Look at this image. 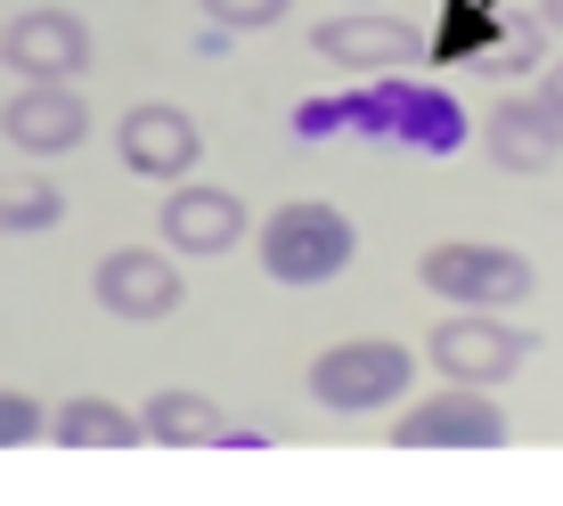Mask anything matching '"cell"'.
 Masks as SVG:
<instances>
[{
  "instance_id": "2",
  "label": "cell",
  "mask_w": 563,
  "mask_h": 506,
  "mask_svg": "<svg viewBox=\"0 0 563 506\" xmlns=\"http://www.w3.org/2000/svg\"><path fill=\"white\" fill-rule=\"evenodd\" d=\"M409 384H417V352L409 343H384V336H352V343L310 360V400L335 408V417L393 408V400H409Z\"/></svg>"
},
{
  "instance_id": "13",
  "label": "cell",
  "mask_w": 563,
  "mask_h": 506,
  "mask_svg": "<svg viewBox=\"0 0 563 506\" xmlns=\"http://www.w3.org/2000/svg\"><path fill=\"white\" fill-rule=\"evenodd\" d=\"M238 238H245V205L229 188H172V205H164L172 253H229Z\"/></svg>"
},
{
  "instance_id": "7",
  "label": "cell",
  "mask_w": 563,
  "mask_h": 506,
  "mask_svg": "<svg viewBox=\"0 0 563 506\" xmlns=\"http://www.w3.org/2000/svg\"><path fill=\"white\" fill-rule=\"evenodd\" d=\"M90 295H99V310H114V319L147 327V319H172L180 310V270L164 262V253L147 245H114L99 270H90Z\"/></svg>"
},
{
  "instance_id": "17",
  "label": "cell",
  "mask_w": 563,
  "mask_h": 506,
  "mask_svg": "<svg viewBox=\"0 0 563 506\" xmlns=\"http://www.w3.org/2000/svg\"><path fill=\"white\" fill-rule=\"evenodd\" d=\"M42 433H49L42 400H25V393H0V450H25V441H42Z\"/></svg>"
},
{
  "instance_id": "19",
  "label": "cell",
  "mask_w": 563,
  "mask_h": 506,
  "mask_svg": "<svg viewBox=\"0 0 563 506\" xmlns=\"http://www.w3.org/2000/svg\"><path fill=\"white\" fill-rule=\"evenodd\" d=\"M539 99H548V107H563V66H548V82H539Z\"/></svg>"
},
{
  "instance_id": "14",
  "label": "cell",
  "mask_w": 563,
  "mask_h": 506,
  "mask_svg": "<svg viewBox=\"0 0 563 506\" xmlns=\"http://www.w3.org/2000/svg\"><path fill=\"white\" fill-rule=\"evenodd\" d=\"M49 441H57V450H140L147 417H140V408H123V400L74 393L66 408H49Z\"/></svg>"
},
{
  "instance_id": "3",
  "label": "cell",
  "mask_w": 563,
  "mask_h": 506,
  "mask_svg": "<svg viewBox=\"0 0 563 506\" xmlns=\"http://www.w3.org/2000/svg\"><path fill=\"white\" fill-rule=\"evenodd\" d=\"M352 253H360L352 212H335V205H319V197L278 205V212L262 221V270H269L278 286H319V278H335Z\"/></svg>"
},
{
  "instance_id": "6",
  "label": "cell",
  "mask_w": 563,
  "mask_h": 506,
  "mask_svg": "<svg viewBox=\"0 0 563 506\" xmlns=\"http://www.w3.org/2000/svg\"><path fill=\"white\" fill-rule=\"evenodd\" d=\"M507 441V408L482 400V384L417 400L409 417H393V450H498Z\"/></svg>"
},
{
  "instance_id": "4",
  "label": "cell",
  "mask_w": 563,
  "mask_h": 506,
  "mask_svg": "<svg viewBox=\"0 0 563 506\" xmlns=\"http://www.w3.org/2000/svg\"><path fill=\"white\" fill-rule=\"evenodd\" d=\"M417 278L433 295H450L457 310H507L531 295V262L515 245H474V238H450V245H424Z\"/></svg>"
},
{
  "instance_id": "10",
  "label": "cell",
  "mask_w": 563,
  "mask_h": 506,
  "mask_svg": "<svg viewBox=\"0 0 563 506\" xmlns=\"http://www.w3.org/2000/svg\"><path fill=\"white\" fill-rule=\"evenodd\" d=\"M482 147H490V164L507 172H548L563 155V107H548L531 90V99H498L482 114Z\"/></svg>"
},
{
  "instance_id": "5",
  "label": "cell",
  "mask_w": 563,
  "mask_h": 506,
  "mask_svg": "<svg viewBox=\"0 0 563 506\" xmlns=\"http://www.w3.org/2000/svg\"><path fill=\"white\" fill-rule=\"evenodd\" d=\"M433 367L450 384H482V393H490V384H507L522 360H531V336H515V327H498L490 310H457V319H441L433 336Z\"/></svg>"
},
{
  "instance_id": "11",
  "label": "cell",
  "mask_w": 563,
  "mask_h": 506,
  "mask_svg": "<svg viewBox=\"0 0 563 506\" xmlns=\"http://www.w3.org/2000/svg\"><path fill=\"white\" fill-rule=\"evenodd\" d=\"M197 155H205V131L180 107H131L123 114V164L140 180H188Z\"/></svg>"
},
{
  "instance_id": "20",
  "label": "cell",
  "mask_w": 563,
  "mask_h": 506,
  "mask_svg": "<svg viewBox=\"0 0 563 506\" xmlns=\"http://www.w3.org/2000/svg\"><path fill=\"white\" fill-rule=\"evenodd\" d=\"M539 25H555V33H563V0H539Z\"/></svg>"
},
{
  "instance_id": "15",
  "label": "cell",
  "mask_w": 563,
  "mask_h": 506,
  "mask_svg": "<svg viewBox=\"0 0 563 506\" xmlns=\"http://www.w3.org/2000/svg\"><path fill=\"white\" fill-rule=\"evenodd\" d=\"M147 441H164V450H212V441H245V433H229V417H221V400H205V393H147Z\"/></svg>"
},
{
  "instance_id": "18",
  "label": "cell",
  "mask_w": 563,
  "mask_h": 506,
  "mask_svg": "<svg viewBox=\"0 0 563 506\" xmlns=\"http://www.w3.org/2000/svg\"><path fill=\"white\" fill-rule=\"evenodd\" d=\"M205 16H212V25H229V33H254V25H278L286 0H205Z\"/></svg>"
},
{
  "instance_id": "9",
  "label": "cell",
  "mask_w": 563,
  "mask_h": 506,
  "mask_svg": "<svg viewBox=\"0 0 563 506\" xmlns=\"http://www.w3.org/2000/svg\"><path fill=\"white\" fill-rule=\"evenodd\" d=\"M0 131H9V147L25 155H66L90 140V107L74 82H25L9 107H0Z\"/></svg>"
},
{
  "instance_id": "12",
  "label": "cell",
  "mask_w": 563,
  "mask_h": 506,
  "mask_svg": "<svg viewBox=\"0 0 563 506\" xmlns=\"http://www.w3.org/2000/svg\"><path fill=\"white\" fill-rule=\"evenodd\" d=\"M310 50L335 57V66L376 74V66H409V57L424 50V33L409 25V16H327V25L310 33Z\"/></svg>"
},
{
  "instance_id": "16",
  "label": "cell",
  "mask_w": 563,
  "mask_h": 506,
  "mask_svg": "<svg viewBox=\"0 0 563 506\" xmlns=\"http://www.w3.org/2000/svg\"><path fill=\"white\" fill-rule=\"evenodd\" d=\"M57 212H66V197L42 172H0V238H42V229H57Z\"/></svg>"
},
{
  "instance_id": "1",
  "label": "cell",
  "mask_w": 563,
  "mask_h": 506,
  "mask_svg": "<svg viewBox=\"0 0 563 506\" xmlns=\"http://www.w3.org/2000/svg\"><path fill=\"white\" fill-rule=\"evenodd\" d=\"M295 131L302 140H376V147H417V155H457L465 147V107L450 99L441 82H367L352 99H319V107H295Z\"/></svg>"
},
{
  "instance_id": "8",
  "label": "cell",
  "mask_w": 563,
  "mask_h": 506,
  "mask_svg": "<svg viewBox=\"0 0 563 506\" xmlns=\"http://www.w3.org/2000/svg\"><path fill=\"white\" fill-rule=\"evenodd\" d=\"M0 57H9L25 82H74V74L90 66V25L74 9H25L0 33Z\"/></svg>"
}]
</instances>
